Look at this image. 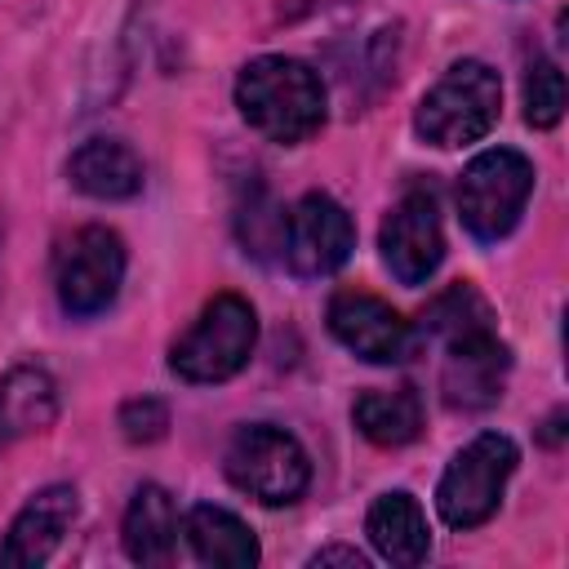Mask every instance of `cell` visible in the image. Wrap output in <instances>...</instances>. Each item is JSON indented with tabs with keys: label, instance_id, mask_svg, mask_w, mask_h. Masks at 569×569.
Returning a JSON list of instances; mask_svg holds the SVG:
<instances>
[{
	"label": "cell",
	"instance_id": "6da1fadb",
	"mask_svg": "<svg viewBox=\"0 0 569 569\" xmlns=\"http://www.w3.org/2000/svg\"><path fill=\"white\" fill-rule=\"evenodd\" d=\"M236 107L271 142H302L325 124V84L320 76L284 53H267L240 67Z\"/></svg>",
	"mask_w": 569,
	"mask_h": 569
},
{
	"label": "cell",
	"instance_id": "7a4b0ae2",
	"mask_svg": "<svg viewBox=\"0 0 569 569\" xmlns=\"http://www.w3.org/2000/svg\"><path fill=\"white\" fill-rule=\"evenodd\" d=\"M502 111V80L493 67H485L480 58H462L453 62L418 102L413 111V129L422 142L431 147H467L480 142Z\"/></svg>",
	"mask_w": 569,
	"mask_h": 569
},
{
	"label": "cell",
	"instance_id": "3957f363",
	"mask_svg": "<svg viewBox=\"0 0 569 569\" xmlns=\"http://www.w3.org/2000/svg\"><path fill=\"white\" fill-rule=\"evenodd\" d=\"M258 342V316L240 293H218L200 320L173 342L169 369L182 382H227L236 378Z\"/></svg>",
	"mask_w": 569,
	"mask_h": 569
},
{
	"label": "cell",
	"instance_id": "277c9868",
	"mask_svg": "<svg viewBox=\"0 0 569 569\" xmlns=\"http://www.w3.org/2000/svg\"><path fill=\"white\" fill-rule=\"evenodd\" d=\"M516 462H520V449H516L511 436L480 431L471 445H462L453 453V462L445 467L440 485H436L440 520L449 529H476V525H485L498 511Z\"/></svg>",
	"mask_w": 569,
	"mask_h": 569
},
{
	"label": "cell",
	"instance_id": "5b68a950",
	"mask_svg": "<svg viewBox=\"0 0 569 569\" xmlns=\"http://www.w3.org/2000/svg\"><path fill=\"white\" fill-rule=\"evenodd\" d=\"M529 191L533 164L511 147H489L458 178V218L480 244H493L520 222Z\"/></svg>",
	"mask_w": 569,
	"mask_h": 569
},
{
	"label": "cell",
	"instance_id": "8992f818",
	"mask_svg": "<svg viewBox=\"0 0 569 569\" xmlns=\"http://www.w3.org/2000/svg\"><path fill=\"white\" fill-rule=\"evenodd\" d=\"M227 480L267 502V507H284V502H298L307 480H311V462H307V449L284 431V427H271V422H249L231 436L227 445Z\"/></svg>",
	"mask_w": 569,
	"mask_h": 569
},
{
	"label": "cell",
	"instance_id": "52a82bcc",
	"mask_svg": "<svg viewBox=\"0 0 569 569\" xmlns=\"http://www.w3.org/2000/svg\"><path fill=\"white\" fill-rule=\"evenodd\" d=\"M124 280V240L111 227H80L62 249L53 267L58 302L67 316H98L116 302Z\"/></svg>",
	"mask_w": 569,
	"mask_h": 569
},
{
	"label": "cell",
	"instance_id": "ba28073f",
	"mask_svg": "<svg viewBox=\"0 0 569 569\" xmlns=\"http://www.w3.org/2000/svg\"><path fill=\"white\" fill-rule=\"evenodd\" d=\"M280 244H284L289 267H293L298 276L316 280V276H333V271L351 258V249H356V227H351L347 209H342L333 196L307 191V196L289 209Z\"/></svg>",
	"mask_w": 569,
	"mask_h": 569
},
{
	"label": "cell",
	"instance_id": "9c48e42d",
	"mask_svg": "<svg viewBox=\"0 0 569 569\" xmlns=\"http://www.w3.org/2000/svg\"><path fill=\"white\" fill-rule=\"evenodd\" d=\"M329 333L369 365H400L413 351V325L382 298L342 289L329 302Z\"/></svg>",
	"mask_w": 569,
	"mask_h": 569
},
{
	"label": "cell",
	"instance_id": "30bf717a",
	"mask_svg": "<svg viewBox=\"0 0 569 569\" xmlns=\"http://www.w3.org/2000/svg\"><path fill=\"white\" fill-rule=\"evenodd\" d=\"M378 249H382L387 271L400 284H422L440 267L445 231H440V213H436L431 191H405L391 204V213L382 218V231H378Z\"/></svg>",
	"mask_w": 569,
	"mask_h": 569
},
{
	"label": "cell",
	"instance_id": "8fae6325",
	"mask_svg": "<svg viewBox=\"0 0 569 569\" xmlns=\"http://www.w3.org/2000/svg\"><path fill=\"white\" fill-rule=\"evenodd\" d=\"M445 369H440V396L449 409H489L511 373V351L498 333H476L453 347H445Z\"/></svg>",
	"mask_w": 569,
	"mask_h": 569
},
{
	"label": "cell",
	"instance_id": "7c38bea8",
	"mask_svg": "<svg viewBox=\"0 0 569 569\" xmlns=\"http://www.w3.org/2000/svg\"><path fill=\"white\" fill-rule=\"evenodd\" d=\"M76 511H80V498H76L71 485H49V489H40V493L13 516V525H9V533H4V542H0V565H4V569H36V565H44V560L58 551V542L67 538Z\"/></svg>",
	"mask_w": 569,
	"mask_h": 569
},
{
	"label": "cell",
	"instance_id": "4fadbf2b",
	"mask_svg": "<svg viewBox=\"0 0 569 569\" xmlns=\"http://www.w3.org/2000/svg\"><path fill=\"white\" fill-rule=\"evenodd\" d=\"M67 178L80 196L93 200H129L142 191V156L120 138H89L71 151Z\"/></svg>",
	"mask_w": 569,
	"mask_h": 569
},
{
	"label": "cell",
	"instance_id": "5bb4252c",
	"mask_svg": "<svg viewBox=\"0 0 569 569\" xmlns=\"http://www.w3.org/2000/svg\"><path fill=\"white\" fill-rule=\"evenodd\" d=\"M365 533L373 542V551L391 565H422L427 551H431V529H427V516L418 507L413 493L405 489H391L382 498H373L369 516H365Z\"/></svg>",
	"mask_w": 569,
	"mask_h": 569
},
{
	"label": "cell",
	"instance_id": "9a60e30c",
	"mask_svg": "<svg viewBox=\"0 0 569 569\" xmlns=\"http://www.w3.org/2000/svg\"><path fill=\"white\" fill-rule=\"evenodd\" d=\"M182 533H187V542H191V551H196L200 565H218V569H253L258 556H262L253 529H249L236 511L213 507V502L191 507L187 520H182Z\"/></svg>",
	"mask_w": 569,
	"mask_h": 569
},
{
	"label": "cell",
	"instance_id": "2e32d148",
	"mask_svg": "<svg viewBox=\"0 0 569 569\" xmlns=\"http://www.w3.org/2000/svg\"><path fill=\"white\" fill-rule=\"evenodd\" d=\"M58 418V387L44 369L18 365L0 378V445L36 436Z\"/></svg>",
	"mask_w": 569,
	"mask_h": 569
},
{
	"label": "cell",
	"instance_id": "e0dca14e",
	"mask_svg": "<svg viewBox=\"0 0 569 569\" xmlns=\"http://www.w3.org/2000/svg\"><path fill=\"white\" fill-rule=\"evenodd\" d=\"M120 533H124V556L133 565H169L173 542H178V516H173L169 493L160 485L133 489Z\"/></svg>",
	"mask_w": 569,
	"mask_h": 569
},
{
	"label": "cell",
	"instance_id": "ac0fdd59",
	"mask_svg": "<svg viewBox=\"0 0 569 569\" xmlns=\"http://www.w3.org/2000/svg\"><path fill=\"white\" fill-rule=\"evenodd\" d=\"M351 422L365 440H373L382 449H400V445L418 440V431H422V400L413 387L360 391L351 405Z\"/></svg>",
	"mask_w": 569,
	"mask_h": 569
},
{
	"label": "cell",
	"instance_id": "d6986e66",
	"mask_svg": "<svg viewBox=\"0 0 569 569\" xmlns=\"http://www.w3.org/2000/svg\"><path fill=\"white\" fill-rule=\"evenodd\" d=\"M422 329L431 338H440L445 347L462 342V338H476V333H493V311L489 302L462 280V284H449L445 293L431 298V307L422 311Z\"/></svg>",
	"mask_w": 569,
	"mask_h": 569
},
{
	"label": "cell",
	"instance_id": "ffe728a7",
	"mask_svg": "<svg viewBox=\"0 0 569 569\" xmlns=\"http://www.w3.org/2000/svg\"><path fill=\"white\" fill-rule=\"evenodd\" d=\"M565 116V71L551 58H533L525 71V120L533 129H551Z\"/></svg>",
	"mask_w": 569,
	"mask_h": 569
},
{
	"label": "cell",
	"instance_id": "44dd1931",
	"mask_svg": "<svg viewBox=\"0 0 569 569\" xmlns=\"http://www.w3.org/2000/svg\"><path fill=\"white\" fill-rule=\"evenodd\" d=\"M120 431H124V440H133V445H156L164 431H169V405L164 400H156V396H133V400H124L120 405Z\"/></svg>",
	"mask_w": 569,
	"mask_h": 569
},
{
	"label": "cell",
	"instance_id": "7402d4cb",
	"mask_svg": "<svg viewBox=\"0 0 569 569\" xmlns=\"http://www.w3.org/2000/svg\"><path fill=\"white\" fill-rule=\"evenodd\" d=\"M311 565H316V569H325V565H347V569H365L369 560H365V551H356V547H325V551H316V556H311Z\"/></svg>",
	"mask_w": 569,
	"mask_h": 569
}]
</instances>
